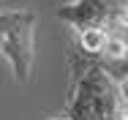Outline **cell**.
Returning <instances> with one entry per match:
<instances>
[{"label": "cell", "mask_w": 128, "mask_h": 120, "mask_svg": "<svg viewBox=\"0 0 128 120\" xmlns=\"http://www.w3.org/2000/svg\"><path fill=\"white\" fill-rule=\"evenodd\" d=\"M106 30H98V27H87V30H76V41L82 52H87V55H98L104 47V41H106Z\"/></svg>", "instance_id": "5b68a950"}, {"label": "cell", "mask_w": 128, "mask_h": 120, "mask_svg": "<svg viewBox=\"0 0 128 120\" xmlns=\"http://www.w3.org/2000/svg\"><path fill=\"white\" fill-rule=\"evenodd\" d=\"M0 55L8 60L14 82H27L36 57L33 11H0Z\"/></svg>", "instance_id": "7a4b0ae2"}, {"label": "cell", "mask_w": 128, "mask_h": 120, "mask_svg": "<svg viewBox=\"0 0 128 120\" xmlns=\"http://www.w3.org/2000/svg\"><path fill=\"white\" fill-rule=\"evenodd\" d=\"M126 38H123V33H109L106 36V41H104L101 52L96 55V57H101L104 63H109V66H123L126 63Z\"/></svg>", "instance_id": "277c9868"}, {"label": "cell", "mask_w": 128, "mask_h": 120, "mask_svg": "<svg viewBox=\"0 0 128 120\" xmlns=\"http://www.w3.org/2000/svg\"><path fill=\"white\" fill-rule=\"evenodd\" d=\"M57 19L68 27H98L106 33H123L128 22V0H74L57 8Z\"/></svg>", "instance_id": "3957f363"}, {"label": "cell", "mask_w": 128, "mask_h": 120, "mask_svg": "<svg viewBox=\"0 0 128 120\" xmlns=\"http://www.w3.org/2000/svg\"><path fill=\"white\" fill-rule=\"evenodd\" d=\"M54 120H68V117H54Z\"/></svg>", "instance_id": "8992f818"}, {"label": "cell", "mask_w": 128, "mask_h": 120, "mask_svg": "<svg viewBox=\"0 0 128 120\" xmlns=\"http://www.w3.org/2000/svg\"><path fill=\"white\" fill-rule=\"evenodd\" d=\"M71 87L63 117L68 120H128L126 71H112L101 57L71 49Z\"/></svg>", "instance_id": "6da1fadb"}]
</instances>
